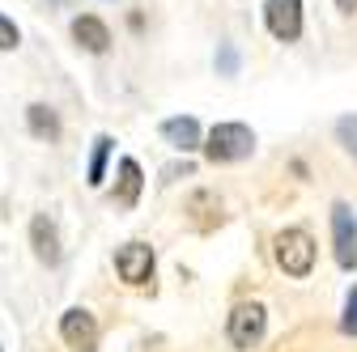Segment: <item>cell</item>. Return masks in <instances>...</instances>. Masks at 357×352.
I'll use <instances>...</instances> for the list:
<instances>
[{
  "label": "cell",
  "instance_id": "obj_18",
  "mask_svg": "<svg viewBox=\"0 0 357 352\" xmlns=\"http://www.w3.org/2000/svg\"><path fill=\"white\" fill-rule=\"evenodd\" d=\"M336 5H340L344 13H353V9H357V0H336Z\"/></svg>",
  "mask_w": 357,
  "mask_h": 352
},
{
  "label": "cell",
  "instance_id": "obj_7",
  "mask_svg": "<svg viewBox=\"0 0 357 352\" xmlns=\"http://www.w3.org/2000/svg\"><path fill=\"white\" fill-rule=\"evenodd\" d=\"M60 335L77 352H94L98 348V323H94V314H89V310H68L60 319Z\"/></svg>",
  "mask_w": 357,
  "mask_h": 352
},
{
  "label": "cell",
  "instance_id": "obj_3",
  "mask_svg": "<svg viewBox=\"0 0 357 352\" xmlns=\"http://www.w3.org/2000/svg\"><path fill=\"white\" fill-rule=\"evenodd\" d=\"M264 22H268V34H273V38L294 42L302 34V0H268V5H264Z\"/></svg>",
  "mask_w": 357,
  "mask_h": 352
},
{
  "label": "cell",
  "instance_id": "obj_1",
  "mask_svg": "<svg viewBox=\"0 0 357 352\" xmlns=\"http://www.w3.org/2000/svg\"><path fill=\"white\" fill-rule=\"evenodd\" d=\"M251 149H255V131L247 123H217L204 141V157L217 161V166L243 161V157H251Z\"/></svg>",
  "mask_w": 357,
  "mask_h": 352
},
{
  "label": "cell",
  "instance_id": "obj_2",
  "mask_svg": "<svg viewBox=\"0 0 357 352\" xmlns=\"http://www.w3.org/2000/svg\"><path fill=\"white\" fill-rule=\"evenodd\" d=\"M277 263L285 276H310V268H315V238L306 230H281L277 234Z\"/></svg>",
  "mask_w": 357,
  "mask_h": 352
},
{
  "label": "cell",
  "instance_id": "obj_8",
  "mask_svg": "<svg viewBox=\"0 0 357 352\" xmlns=\"http://www.w3.org/2000/svg\"><path fill=\"white\" fill-rule=\"evenodd\" d=\"M30 246H34V255L47 263V268H56L60 263V230H56V221L52 216H34L30 221Z\"/></svg>",
  "mask_w": 357,
  "mask_h": 352
},
{
  "label": "cell",
  "instance_id": "obj_14",
  "mask_svg": "<svg viewBox=\"0 0 357 352\" xmlns=\"http://www.w3.org/2000/svg\"><path fill=\"white\" fill-rule=\"evenodd\" d=\"M336 141H340L349 153H357V115H344V119H336Z\"/></svg>",
  "mask_w": 357,
  "mask_h": 352
},
{
  "label": "cell",
  "instance_id": "obj_12",
  "mask_svg": "<svg viewBox=\"0 0 357 352\" xmlns=\"http://www.w3.org/2000/svg\"><path fill=\"white\" fill-rule=\"evenodd\" d=\"M26 127L34 131L38 141H60V115L52 111V106H43V102H34V106H26Z\"/></svg>",
  "mask_w": 357,
  "mask_h": 352
},
{
  "label": "cell",
  "instance_id": "obj_5",
  "mask_svg": "<svg viewBox=\"0 0 357 352\" xmlns=\"http://www.w3.org/2000/svg\"><path fill=\"white\" fill-rule=\"evenodd\" d=\"M115 272H119V280H128V285H149V280H153V246L128 242V246L115 255Z\"/></svg>",
  "mask_w": 357,
  "mask_h": 352
},
{
  "label": "cell",
  "instance_id": "obj_9",
  "mask_svg": "<svg viewBox=\"0 0 357 352\" xmlns=\"http://www.w3.org/2000/svg\"><path fill=\"white\" fill-rule=\"evenodd\" d=\"M73 38L81 42V47H85L89 56H102V51L111 47V30H107V22H98L94 13L73 17Z\"/></svg>",
  "mask_w": 357,
  "mask_h": 352
},
{
  "label": "cell",
  "instance_id": "obj_10",
  "mask_svg": "<svg viewBox=\"0 0 357 352\" xmlns=\"http://www.w3.org/2000/svg\"><path fill=\"white\" fill-rule=\"evenodd\" d=\"M141 187H145V174H141V166L132 161V157H123V161H119V179H115V204L132 208V204L141 200Z\"/></svg>",
  "mask_w": 357,
  "mask_h": 352
},
{
  "label": "cell",
  "instance_id": "obj_17",
  "mask_svg": "<svg viewBox=\"0 0 357 352\" xmlns=\"http://www.w3.org/2000/svg\"><path fill=\"white\" fill-rule=\"evenodd\" d=\"M217 64H221V72H226V77H234V72H238V51L230 47V42L221 47V60H217Z\"/></svg>",
  "mask_w": 357,
  "mask_h": 352
},
{
  "label": "cell",
  "instance_id": "obj_4",
  "mask_svg": "<svg viewBox=\"0 0 357 352\" xmlns=\"http://www.w3.org/2000/svg\"><path fill=\"white\" fill-rule=\"evenodd\" d=\"M332 246H336V263L353 268L357 263V221L349 204H332Z\"/></svg>",
  "mask_w": 357,
  "mask_h": 352
},
{
  "label": "cell",
  "instance_id": "obj_15",
  "mask_svg": "<svg viewBox=\"0 0 357 352\" xmlns=\"http://www.w3.org/2000/svg\"><path fill=\"white\" fill-rule=\"evenodd\" d=\"M13 47H17V26L0 13V51H13Z\"/></svg>",
  "mask_w": 357,
  "mask_h": 352
},
{
  "label": "cell",
  "instance_id": "obj_6",
  "mask_svg": "<svg viewBox=\"0 0 357 352\" xmlns=\"http://www.w3.org/2000/svg\"><path fill=\"white\" fill-rule=\"evenodd\" d=\"M264 327H268L264 305H234V314H230V344L234 348H255L264 339Z\"/></svg>",
  "mask_w": 357,
  "mask_h": 352
},
{
  "label": "cell",
  "instance_id": "obj_11",
  "mask_svg": "<svg viewBox=\"0 0 357 352\" xmlns=\"http://www.w3.org/2000/svg\"><path fill=\"white\" fill-rule=\"evenodd\" d=\"M162 136H166L178 153H192V149H200V123H196V119H166V123H162Z\"/></svg>",
  "mask_w": 357,
  "mask_h": 352
},
{
  "label": "cell",
  "instance_id": "obj_13",
  "mask_svg": "<svg viewBox=\"0 0 357 352\" xmlns=\"http://www.w3.org/2000/svg\"><path fill=\"white\" fill-rule=\"evenodd\" d=\"M107 153H111V136H98L94 141V157H89V187H98L102 183V174H107Z\"/></svg>",
  "mask_w": 357,
  "mask_h": 352
},
{
  "label": "cell",
  "instance_id": "obj_16",
  "mask_svg": "<svg viewBox=\"0 0 357 352\" xmlns=\"http://www.w3.org/2000/svg\"><path fill=\"white\" fill-rule=\"evenodd\" d=\"M349 335H357V289L349 293V301H344V323H340Z\"/></svg>",
  "mask_w": 357,
  "mask_h": 352
}]
</instances>
